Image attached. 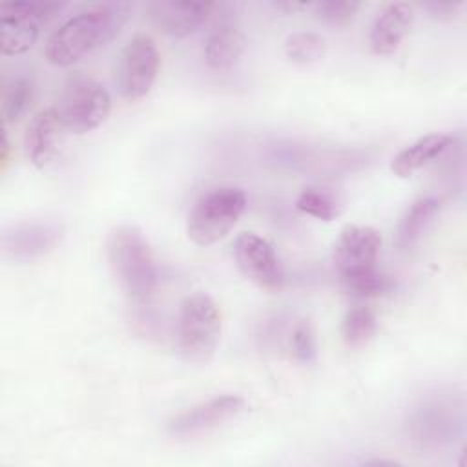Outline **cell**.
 Returning a JSON list of instances; mask_svg holds the SVG:
<instances>
[{"label": "cell", "mask_w": 467, "mask_h": 467, "mask_svg": "<svg viewBox=\"0 0 467 467\" xmlns=\"http://www.w3.org/2000/svg\"><path fill=\"white\" fill-rule=\"evenodd\" d=\"M128 13L130 5L122 2H104L75 13L46 40V58L55 66H71L82 60L119 35Z\"/></svg>", "instance_id": "1"}, {"label": "cell", "mask_w": 467, "mask_h": 467, "mask_svg": "<svg viewBox=\"0 0 467 467\" xmlns=\"http://www.w3.org/2000/svg\"><path fill=\"white\" fill-rule=\"evenodd\" d=\"M381 235L372 226L348 224L334 244V268L345 290L356 297H376L390 288V279L378 270Z\"/></svg>", "instance_id": "2"}, {"label": "cell", "mask_w": 467, "mask_h": 467, "mask_svg": "<svg viewBox=\"0 0 467 467\" xmlns=\"http://www.w3.org/2000/svg\"><path fill=\"white\" fill-rule=\"evenodd\" d=\"M106 252L120 290L135 303L148 301L157 286V266L142 232L130 224L115 226L108 235Z\"/></svg>", "instance_id": "3"}, {"label": "cell", "mask_w": 467, "mask_h": 467, "mask_svg": "<svg viewBox=\"0 0 467 467\" xmlns=\"http://www.w3.org/2000/svg\"><path fill=\"white\" fill-rule=\"evenodd\" d=\"M246 208V193L235 186H215L204 192L192 206L186 221L188 237L208 246L223 239Z\"/></svg>", "instance_id": "4"}, {"label": "cell", "mask_w": 467, "mask_h": 467, "mask_svg": "<svg viewBox=\"0 0 467 467\" xmlns=\"http://www.w3.org/2000/svg\"><path fill=\"white\" fill-rule=\"evenodd\" d=\"M221 337V312L208 294H192L182 299L177 317V343L184 359L208 361Z\"/></svg>", "instance_id": "5"}, {"label": "cell", "mask_w": 467, "mask_h": 467, "mask_svg": "<svg viewBox=\"0 0 467 467\" xmlns=\"http://www.w3.org/2000/svg\"><path fill=\"white\" fill-rule=\"evenodd\" d=\"M55 109L66 131L88 133L108 119L111 99L108 89L95 78L75 75L64 84Z\"/></svg>", "instance_id": "6"}, {"label": "cell", "mask_w": 467, "mask_h": 467, "mask_svg": "<svg viewBox=\"0 0 467 467\" xmlns=\"http://www.w3.org/2000/svg\"><path fill=\"white\" fill-rule=\"evenodd\" d=\"M57 2H4L0 5L2 55L26 53L38 38L42 24L60 13Z\"/></svg>", "instance_id": "7"}, {"label": "cell", "mask_w": 467, "mask_h": 467, "mask_svg": "<svg viewBox=\"0 0 467 467\" xmlns=\"http://www.w3.org/2000/svg\"><path fill=\"white\" fill-rule=\"evenodd\" d=\"M159 71V51L153 38L137 33L122 47L117 66V88L126 100H137L150 93Z\"/></svg>", "instance_id": "8"}, {"label": "cell", "mask_w": 467, "mask_h": 467, "mask_svg": "<svg viewBox=\"0 0 467 467\" xmlns=\"http://www.w3.org/2000/svg\"><path fill=\"white\" fill-rule=\"evenodd\" d=\"M234 257L246 279L265 290H279L283 268L272 244L254 232H243L234 243Z\"/></svg>", "instance_id": "9"}, {"label": "cell", "mask_w": 467, "mask_h": 467, "mask_svg": "<svg viewBox=\"0 0 467 467\" xmlns=\"http://www.w3.org/2000/svg\"><path fill=\"white\" fill-rule=\"evenodd\" d=\"M210 18L212 24L204 40V58L208 66L217 71L232 69L244 49L237 16L230 5L213 4Z\"/></svg>", "instance_id": "10"}, {"label": "cell", "mask_w": 467, "mask_h": 467, "mask_svg": "<svg viewBox=\"0 0 467 467\" xmlns=\"http://www.w3.org/2000/svg\"><path fill=\"white\" fill-rule=\"evenodd\" d=\"M244 409V400L235 394H223L197 403L168 420L166 431L171 436H193L215 429Z\"/></svg>", "instance_id": "11"}, {"label": "cell", "mask_w": 467, "mask_h": 467, "mask_svg": "<svg viewBox=\"0 0 467 467\" xmlns=\"http://www.w3.org/2000/svg\"><path fill=\"white\" fill-rule=\"evenodd\" d=\"M64 228L55 221H24L2 235V250L15 261H31L51 252L62 239Z\"/></svg>", "instance_id": "12"}, {"label": "cell", "mask_w": 467, "mask_h": 467, "mask_svg": "<svg viewBox=\"0 0 467 467\" xmlns=\"http://www.w3.org/2000/svg\"><path fill=\"white\" fill-rule=\"evenodd\" d=\"M213 4L190 0H155L148 4L151 22L171 36H186L204 26L212 15Z\"/></svg>", "instance_id": "13"}, {"label": "cell", "mask_w": 467, "mask_h": 467, "mask_svg": "<svg viewBox=\"0 0 467 467\" xmlns=\"http://www.w3.org/2000/svg\"><path fill=\"white\" fill-rule=\"evenodd\" d=\"M64 131L66 128L55 106L40 109L31 117L26 128L24 142L27 157L36 168H46L58 157Z\"/></svg>", "instance_id": "14"}, {"label": "cell", "mask_w": 467, "mask_h": 467, "mask_svg": "<svg viewBox=\"0 0 467 467\" xmlns=\"http://www.w3.org/2000/svg\"><path fill=\"white\" fill-rule=\"evenodd\" d=\"M414 22V7L407 2L385 5L374 18L368 31L370 49L378 55L394 53Z\"/></svg>", "instance_id": "15"}, {"label": "cell", "mask_w": 467, "mask_h": 467, "mask_svg": "<svg viewBox=\"0 0 467 467\" xmlns=\"http://www.w3.org/2000/svg\"><path fill=\"white\" fill-rule=\"evenodd\" d=\"M452 135L447 133L423 135L394 155L390 170L398 177H410L414 171L443 155L452 146Z\"/></svg>", "instance_id": "16"}, {"label": "cell", "mask_w": 467, "mask_h": 467, "mask_svg": "<svg viewBox=\"0 0 467 467\" xmlns=\"http://www.w3.org/2000/svg\"><path fill=\"white\" fill-rule=\"evenodd\" d=\"M441 202L434 195H425L416 199L401 215L398 224V246L401 250L412 248L421 235L427 232L434 217L438 215Z\"/></svg>", "instance_id": "17"}, {"label": "cell", "mask_w": 467, "mask_h": 467, "mask_svg": "<svg viewBox=\"0 0 467 467\" xmlns=\"http://www.w3.org/2000/svg\"><path fill=\"white\" fill-rule=\"evenodd\" d=\"M33 80L27 75H15L2 84V117L4 122L18 120L33 100Z\"/></svg>", "instance_id": "18"}, {"label": "cell", "mask_w": 467, "mask_h": 467, "mask_svg": "<svg viewBox=\"0 0 467 467\" xmlns=\"http://www.w3.org/2000/svg\"><path fill=\"white\" fill-rule=\"evenodd\" d=\"M296 208L310 217L332 221L341 213V199L325 186H306L296 199Z\"/></svg>", "instance_id": "19"}, {"label": "cell", "mask_w": 467, "mask_h": 467, "mask_svg": "<svg viewBox=\"0 0 467 467\" xmlns=\"http://www.w3.org/2000/svg\"><path fill=\"white\" fill-rule=\"evenodd\" d=\"M378 330L376 314L368 306H352L341 321V337L352 348L365 347Z\"/></svg>", "instance_id": "20"}, {"label": "cell", "mask_w": 467, "mask_h": 467, "mask_svg": "<svg viewBox=\"0 0 467 467\" xmlns=\"http://www.w3.org/2000/svg\"><path fill=\"white\" fill-rule=\"evenodd\" d=\"M325 38L312 31H297L288 35V38L285 40V55L292 62L299 64H310L319 60L325 55Z\"/></svg>", "instance_id": "21"}, {"label": "cell", "mask_w": 467, "mask_h": 467, "mask_svg": "<svg viewBox=\"0 0 467 467\" xmlns=\"http://www.w3.org/2000/svg\"><path fill=\"white\" fill-rule=\"evenodd\" d=\"M359 7L361 4L354 0H325L314 5V15L328 26H347Z\"/></svg>", "instance_id": "22"}, {"label": "cell", "mask_w": 467, "mask_h": 467, "mask_svg": "<svg viewBox=\"0 0 467 467\" xmlns=\"http://www.w3.org/2000/svg\"><path fill=\"white\" fill-rule=\"evenodd\" d=\"M290 348L294 358L299 363H314L317 356V345H316V334L308 321L301 319L292 327L290 332Z\"/></svg>", "instance_id": "23"}, {"label": "cell", "mask_w": 467, "mask_h": 467, "mask_svg": "<svg viewBox=\"0 0 467 467\" xmlns=\"http://www.w3.org/2000/svg\"><path fill=\"white\" fill-rule=\"evenodd\" d=\"M462 5V2H427L425 9L436 18H451L460 11Z\"/></svg>", "instance_id": "24"}, {"label": "cell", "mask_w": 467, "mask_h": 467, "mask_svg": "<svg viewBox=\"0 0 467 467\" xmlns=\"http://www.w3.org/2000/svg\"><path fill=\"white\" fill-rule=\"evenodd\" d=\"M277 9H286V11H299L305 9L306 4H296V2H285V4H275Z\"/></svg>", "instance_id": "25"}, {"label": "cell", "mask_w": 467, "mask_h": 467, "mask_svg": "<svg viewBox=\"0 0 467 467\" xmlns=\"http://www.w3.org/2000/svg\"><path fill=\"white\" fill-rule=\"evenodd\" d=\"M431 420H432V429H436V421H440V418L436 420V416H432ZM443 427H445V429H451V425H445V423H438V432H440ZM440 436H441V434H440Z\"/></svg>", "instance_id": "26"}]
</instances>
